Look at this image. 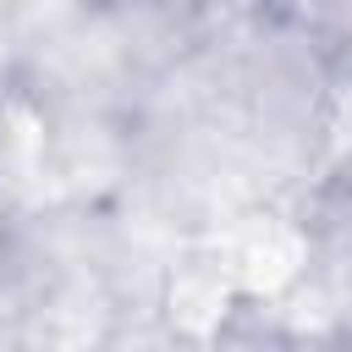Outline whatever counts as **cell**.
<instances>
[{
  "label": "cell",
  "instance_id": "6da1fadb",
  "mask_svg": "<svg viewBox=\"0 0 352 352\" xmlns=\"http://www.w3.org/2000/svg\"><path fill=\"white\" fill-rule=\"evenodd\" d=\"M226 275L236 280L242 302L248 308H286L302 297L308 275H314V258H319V242H314V226L280 204H253L231 220V231L214 242Z\"/></svg>",
  "mask_w": 352,
  "mask_h": 352
},
{
  "label": "cell",
  "instance_id": "7a4b0ae2",
  "mask_svg": "<svg viewBox=\"0 0 352 352\" xmlns=\"http://www.w3.org/2000/svg\"><path fill=\"white\" fill-rule=\"evenodd\" d=\"M253 314L236 292V280L226 275L220 253H187L176 258L165 275H160V319L176 341H192V346H214L231 336V324Z\"/></svg>",
  "mask_w": 352,
  "mask_h": 352
},
{
  "label": "cell",
  "instance_id": "3957f363",
  "mask_svg": "<svg viewBox=\"0 0 352 352\" xmlns=\"http://www.w3.org/2000/svg\"><path fill=\"white\" fill-rule=\"evenodd\" d=\"M330 314H336V336H341V341H352V275H346V286H341V302H336Z\"/></svg>",
  "mask_w": 352,
  "mask_h": 352
},
{
  "label": "cell",
  "instance_id": "277c9868",
  "mask_svg": "<svg viewBox=\"0 0 352 352\" xmlns=\"http://www.w3.org/2000/svg\"><path fill=\"white\" fill-rule=\"evenodd\" d=\"M6 258H11V214L0 204V270H6Z\"/></svg>",
  "mask_w": 352,
  "mask_h": 352
},
{
  "label": "cell",
  "instance_id": "5b68a950",
  "mask_svg": "<svg viewBox=\"0 0 352 352\" xmlns=\"http://www.w3.org/2000/svg\"><path fill=\"white\" fill-rule=\"evenodd\" d=\"M82 6H99V11H116V6H138V0H82Z\"/></svg>",
  "mask_w": 352,
  "mask_h": 352
}]
</instances>
